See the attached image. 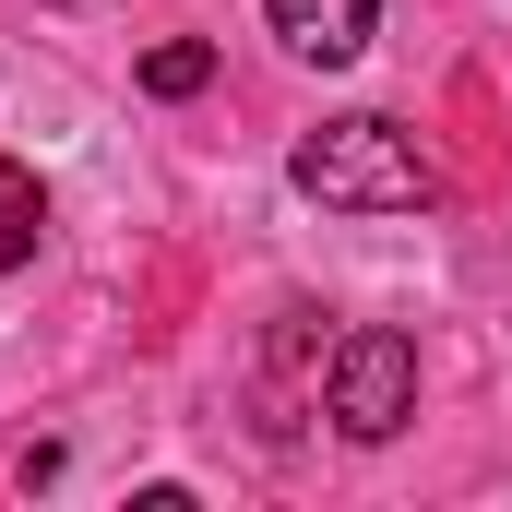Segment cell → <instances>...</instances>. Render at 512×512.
I'll use <instances>...</instances> for the list:
<instances>
[{"label":"cell","mask_w":512,"mask_h":512,"mask_svg":"<svg viewBox=\"0 0 512 512\" xmlns=\"http://www.w3.org/2000/svg\"><path fill=\"white\" fill-rule=\"evenodd\" d=\"M286 179H298L310 203H334V215H429V203H441V179H429L417 131L370 120V108L322 120L310 143H298V155H286Z\"/></svg>","instance_id":"6da1fadb"},{"label":"cell","mask_w":512,"mask_h":512,"mask_svg":"<svg viewBox=\"0 0 512 512\" xmlns=\"http://www.w3.org/2000/svg\"><path fill=\"white\" fill-rule=\"evenodd\" d=\"M322 417H334L346 441H393V429L417 417V346H405L393 322L334 334V358H322Z\"/></svg>","instance_id":"7a4b0ae2"},{"label":"cell","mask_w":512,"mask_h":512,"mask_svg":"<svg viewBox=\"0 0 512 512\" xmlns=\"http://www.w3.org/2000/svg\"><path fill=\"white\" fill-rule=\"evenodd\" d=\"M274 36H286L298 60H322V72H334V60H358V48H370V0H274Z\"/></svg>","instance_id":"3957f363"},{"label":"cell","mask_w":512,"mask_h":512,"mask_svg":"<svg viewBox=\"0 0 512 512\" xmlns=\"http://www.w3.org/2000/svg\"><path fill=\"white\" fill-rule=\"evenodd\" d=\"M203 84H215V48H203V36L143 48V96H203Z\"/></svg>","instance_id":"277c9868"},{"label":"cell","mask_w":512,"mask_h":512,"mask_svg":"<svg viewBox=\"0 0 512 512\" xmlns=\"http://www.w3.org/2000/svg\"><path fill=\"white\" fill-rule=\"evenodd\" d=\"M0 191H24V167H0Z\"/></svg>","instance_id":"5b68a950"}]
</instances>
